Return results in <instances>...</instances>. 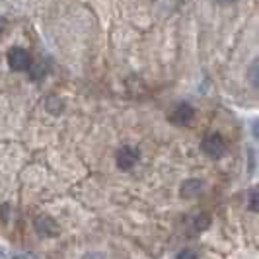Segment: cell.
Instances as JSON below:
<instances>
[{
    "instance_id": "obj_8",
    "label": "cell",
    "mask_w": 259,
    "mask_h": 259,
    "mask_svg": "<svg viewBox=\"0 0 259 259\" xmlns=\"http://www.w3.org/2000/svg\"><path fill=\"white\" fill-rule=\"evenodd\" d=\"M249 80H251V84H253V88H257L259 82H257V61L251 65V68H249Z\"/></svg>"
},
{
    "instance_id": "obj_3",
    "label": "cell",
    "mask_w": 259,
    "mask_h": 259,
    "mask_svg": "<svg viewBox=\"0 0 259 259\" xmlns=\"http://www.w3.org/2000/svg\"><path fill=\"white\" fill-rule=\"evenodd\" d=\"M33 228H35V232L41 238H55V236H59V224L53 221L51 217H47V214L37 217L33 221Z\"/></svg>"
},
{
    "instance_id": "obj_2",
    "label": "cell",
    "mask_w": 259,
    "mask_h": 259,
    "mask_svg": "<svg viewBox=\"0 0 259 259\" xmlns=\"http://www.w3.org/2000/svg\"><path fill=\"white\" fill-rule=\"evenodd\" d=\"M168 119L174 123V125H180V127H187V125H191L195 119V109L191 104H187V102H183V104H178L174 109H171V113L168 115Z\"/></svg>"
},
{
    "instance_id": "obj_10",
    "label": "cell",
    "mask_w": 259,
    "mask_h": 259,
    "mask_svg": "<svg viewBox=\"0 0 259 259\" xmlns=\"http://www.w3.org/2000/svg\"><path fill=\"white\" fill-rule=\"evenodd\" d=\"M82 259H105V255L100 253V251H90V253H86Z\"/></svg>"
},
{
    "instance_id": "obj_5",
    "label": "cell",
    "mask_w": 259,
    "mask_h": 259,
    "mask_svg": "<svg viewBox=\"0 0 259 259\" xmlns=\"http://www.w3.org/2000/svg\"><path fill=\"white\" fill-rule=\"evenodd\" d=\"M8 65L12 66L14 70H27L29 65H31V57L24 49L14 47V49L8 51Z\"/></svg>"
},
{
    "instance_id": "obj_11",
    "label": "cell",
    "mask_w": 259,
    "mask_h": 259,
    "mask_svg": "<svg viewBox=\"0 0 259 259\" xmlns=\"http://www.w3.org/2000/svg\"><path fill=\"white\" fill-rule=\"evenodd\" d=\"M4 27H6V22H4V20H2V18H0V31H2V29H4Z\"/></svg>"
},
{
    "instance_id": "obj_9",
    "label": "cell",
    "mask_w": 259,
    "mask_h": 259,
    "mask_svg": "<svg viewBox=\"0 0 259 259\" xmlns=\"http://www.w3.org/2000/svg\"><path fill=\"white\" fill-rule=\"evenodd\" d=\"M176 259H199V257H197V253H195L193 249H182Z\"/></svg>"
},
{
    "instance_id": "obj_7",
    "label": "cell",
    "mask_w": 259,
    "mask_h": 259,
    "mask_svg": "<svg viewBox=\"0 0 259 259\" xmlns=\"http://www.w3.org/2000/svg\"><path fill=\"white\" fill-rule=\"evenodd\" d=\"M247 207L251 212H257L259 207H257V189H251V193H249V201H247Z\"/></svg>"
},
{
    "instance_id": "obj_4",
    "label": "cell",
    "mask_w": 259,
    "mask_h": 259,
    "mask_svg": "<svg viewBox=\"0 0 259 259\" xmlns=\"http://www.w3.org/2000/svg\"><path fill=\"white\" fill-rule=\"evenodd\" d=\"M141 158V152L139 148L135 146H121L119 152H117V166L121 169H131Z\"/></svg>"
},
{
    "instance_id": "obj_12",
    "label": "cell",
    "mask_w": 259,
    "mask_h": 259,
    "mask_svg": "<svg viewBox=\"0 0 259 259\" xmlns=\"http://www.w3.org/2000/svg\"><path fill=\"white\" fill-rule=\"evenodd\" d=\"M217 2H221V4H230V2H236V0H217Z\"/></svg>"
},
{
    "instance_id": "obj_6",
    "label": "cell",
    "mask_w": 259,
    "mask_h": 259,
    "mask_svg": "<svg viewBox=\"0 0 259 259\" xmlns=\"http://www.w3.org/2000/svg\"><path fill=\"white\" fill-rule=\"evenodd\" d=\"M201 189H203L201 180H187V182H183L180 193H182V197H185V199H193V197H197V195L201 193Z\"/></svg>"
},
{
    "instance_id": "obj_1",
    "label": "cell",
    "mask_w": 259,
    "mask_h": 259,
    "mask_svg": "<svg viewBox=\"0 0 259 259\" xmlns=\"http://www.w3.org/2000/svg\"><path fill=\"white\" fill-rule=\"evenodd\" d=\"M201 148H203V152L208 158L219 160V158H222V156L226 154V141H224V137H222L221 133H210V135H207L203 139Z\"/></svg>"
}]
</instances>
